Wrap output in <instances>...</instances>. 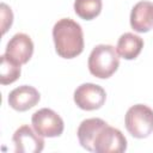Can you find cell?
Returning a JSON list of instances; mask_svg holds the SVG:
<instances>
[{
  "label": "cell",
  "mask_w": 153,
  "mask_h": 153,
  "mask_svg": "<svg viewBox=\"0 0 153 153\" xmlns=\"http://www.w3.org/2000/svg\"><path fill=\"white\" fill-rule=\"evenodd\" d=\"M53 39L57 55L63 59L76 57L84 50L82 29L71 18H62L55 23Z\"/></svg>",
  "instance_id": "1"
},
{
  "label": "cell",
  "mask_w": 153,
  "mask_h": 153,
  "mask_svg": "<svg viewBox=\"0 0 153 153\" xmlns=\"http://www.w3.org/2000/svg\"><path fill=\"white\" fill-rule=\"evenodd\" d=\"M87 65L92 75L99 79H108L120 66L118 53L110 44H98L90 53Z\"/></svg>",
  "instance_id": "2"
},
{
  "label": "cell",
  "mask_w": 153,
  "mask_h": 153,
  "mask_svg": "<svg viewBox=\"0 0 153 153\" xmlns=\"http://www.w3.org/2000/svg\"><path fill=\"white\" fill-rule=\"evenodd\" d=\"M124 123L131 136L145 139L153 133V110L145 104H135L128 109Z\"/></svg>",
  "instance_id": "3"
},
{
  "label": "cell",
  "mask_w": 153,
  "mask_h": 153,
  "mask_svg": "<svg viewBox=\"0 0 153 153\" xmlns=\"http://www.w3.org/2000/svg\"><path fill=\"white\" fill-rule=\"evenodd\" d=\"M32 127L36 133L43 137H56L63 131V120L51 109L43 108L37 110L31 118Z\"/></svg>",
  "instance_id": "4"
},
{
  "label": "cell",
  "mask_w": 153,
  "mask_h": 153,
  "mask_svg": "<svg viewBox=\"0 0 153 153\" xmlns=\"http://www.w3.org/2000/svg\"><path fill=\"white\" fill-rule=\"evenodd\" d=\"M127 149V139L117 128L106 124L96 136L93 152L96 153H122Z\"/></svg>",
  "instance_id": "5"
},
{
  "label": "cell",
  "mask_w": 153,
  "mask_h": 153,
  "mask_svg": "<svg viewBox=\"0 0 153 153\" xmlns=\"http://www.w3.org/2000/svg\"><path fill=\"white\" fill-rule=\"evenodd\" d=\"M105 99L106 93L104 88L97 84H81L74 91V102L82 110H97L105 103Z\"/></svg>",
  "instance_id": "6"
},
{
  "label": "cell",
  "mask_w": 153,
  "mask_h": 153,
  "mask_svg": "<svg viewBox=\"0 0 153 153\" xmlns=\"http://www.w3.org/2000/svg\"><path fill=\"white\" fill-rule=\"evenodd\" d=\"M13 143L16 153H39L44 148V140L31 127L24 124L13 134Z\"/></svg>",
  "instance_id": "7"
},
{
  "label": "cell",
  "mask_w": 153,
  "mask_h": 153,
  "mask_svg": "<svg viewBox=\"0 0 153 153\" xmlns=\"http://www.w3.org/2000/svg\"><path fill=\"white\" fill-rule=\"evenodd\" d=\"M5 54L19 65L29 62L33 54V43L29 35L19 32L16 33L6 45Z\"/></svg>",
  "instance_id": "8"
},
{
  "label": "cell",
  "mask_w": 153,
  "mask_h": 153,
  "mask_svg": "<svg viewBox=\"0 0 153 153\" xmlns=\"http://www.w3.org/2000/svg\"><path fill=\"white\" fill-rule=\"evenodd\" d=\"M39 92L30 85H22L13 88L8 94V104L17 111H26L39 102Z\"/></svg>",
  "instance_id": "9"
},
{
  "label": "cell",
  "mask_w": 153,
  "mask_h": 153,
  "mask_svg": "<svg viewBox=\"0 0 153 153\" xmlns=\"http://www.w3.org/2000/svg\"><path fill=\"white\" fill-rule=\"evenodd\" d=\"M130 26L136 32H148L153 27V2L139 1L130 12Z\"/></svg>",
  "instance_id": "10"
},
{
  "label": "cell",
  "mask_w": 153,
  "mask_h": 153,
  "mask_svg": "<svg viewBox=\"0 0 153 153\" xmlns=\"http://www.w3.org/2000/svg\"><path fill=\"white\" fill-rule=\"evenodd\" d=\"M106 124L108 123L104 120L97 118V117L84 120L80 123V126L78 128V131H76L80 145L85 149H87L90 152H93V142H94V139L98 135V133Z\"/></svg>",
  "instance_id": "11"
},
{
  "label": "cell",
  "mask_w": 153,
  "mask_h": 153,
  "mask_svg": "<svg viewBox=\"0 0 153 153\" xmlns=\"http://www.w3.org/2000/svg\"><path fill=\"white\" fill-rule=\"evenodd\" d=\"M142 48L143 39L140 36L134 35L133 32H126L118 38L116 50L121 57L126 60H134L139 56Z\"/></svg>",
  "instance_id": "12"
},
{
  "label": "cell",
  "mask_w": 153,
  "mask_h": 153,
  "mask_svg": "<svg viewBox=\"0 0 153 153\" xmlns=\"http://www.w3.org/2000/svg\"><path fill=\"white\" fill-rule=\"evenodd\" d=\"M20 66L22 65L13 61L6 54H2L0 65V82L2 85L14 82L20 75Z\"/></svg>",
  "instance_id": "13"
},
{
  "label": "cell",
  "mask_w": 153,
  "mask_h": 153,
  "mask_svg": "<svg viewBox=\"0 0 153 153\" xmlns=\"http://www.w3.org/2000/svg\"><path fill=\"white\" fill-rule=\"evenodd\" d=\"M102 0H75L74 11L75 13L85 20H91L99 16L102 11Z\"/></svg>",
  "instance_id": "14"
},
{
  "label": "cell",
  "mask_w": 153,
  "mask_h": 153,
  "mask_svg": "<svg viewBox=\"0 0 153 153\" xmlns=\"http://www.w3.org/2000/svg\"><path fill=\"white\" fill-rule=\"evenodd\" d=\"M1 29H2V33H5L8 27L12 25L13 22V13L11 11V8L6 5V4H1Z\"/></svg>",
  "instance_id": "15"
}]
</instances>
